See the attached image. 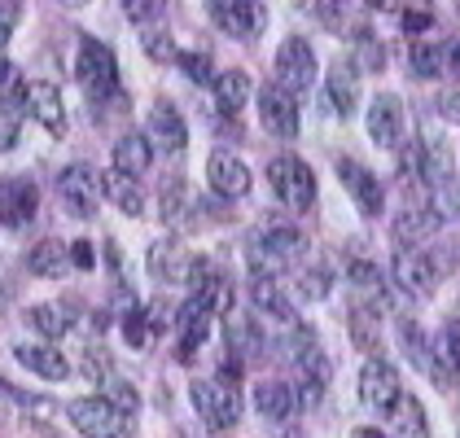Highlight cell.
Instances as JSON below:
<instances>
[{
  "mask_svg": "<svg viewBox=\"0 0 460 438\" xmlns=\"http://www.w3.org/2000/svg\"><path fill=\"white\" fill-rule=\"evenodd\" d=\"M75 74L88 92L93 106H106V101H119V62L110 53V44L84 36L79 39V62H75Z\"/></svg>",
  "mask_w": 460,
  "mask_h": 438,
  "instance_id": "6da1fadb",
  "label": "cell"
},
{
  "mask_svg": "<svg viewBox=\"0 0 460 438\" xmlns=\"http://www.w3.org/2000/svg\"><path fill=\"white\" fill-rule=\"evenodd\" d=\"M303 255H307V237H303V228H294V223H285V219H268V223L250 237V258H254V267L268 272V276Z\"/></svg>",
  "mask_w": 460,
  "mask_h": 438,
  "instance_id": "7a4b0ae2",
  "label": "cell"
},
{
  "mask_svg": "<svg viewBox=\"0 0 460 438\" xmlns=\"http://www.w3.org/2000/svg\"><path fill=\"white\" fill-rule=\"evenodd\" d=\"M268 184H272L277 202L289 206V211H307V206L316 202V176H312V167H307L303 158H294V153H281V158L268 162Z\"/></svg>",
  "mask_w": 460,
  "mask_h": 438,
  "instance_id": "3957f363",
  "label": "cell"
},
{
  "mask_svg": "<svg viewBox=\"0 0 460 438\" xmlns=\"http://www.w3.org/2000/svg\"><path fill=\"white\" fill-rule=\"evenodd\" d=\"M193 407H198V416H202L211 430H228V425H237V416H242L237 386L224 381V377H202V381H193Z\"/></svg>",
  "mask_w": 460,
  "mask_h": 438,
  "instance_id": "277c9868",
  "label": "cell"
},
{
  "mask_svg": "<svg viewBox=\"0 0 460 438\" xmlns=\"http://www.w3.org/2000/svg\"><path fill=\"white\" fill-rule=\"evenodd\" d=\"M66 416H71V425L84 438H123L128 434V421H132L106 395L102 399H71L66 403Z\"/></svg>",
  "mask_w": 460,
  "mask_h": 438,
  "instance_id": "5b68a950",
  "label": "cell"
},
{
  "mask_svg": "<svg viewBox=\"0 0 460 438\" xmlns=\"http://www.w3.org/2000/svg\"><path fill=\"white\" fill-rule=\"evenodd\" d=\"M58 193H62V206L75 219H93L102 206V176L88 167V162H71L62 176H58Z\"/></svg>",
  "mask_w": 460,
  "mask_h": 438,
  "instance_id": "8992f818",
  "label": "cell"
},
{
  "mask_svg": "<svg viewBox=\"0 0 460 438\" xmlns=\"http://www.w3.org/2000/svg\"><path fill=\"white\" fill-rule=\"evenodd\" d=\"M312 79H316V53H312V44L289 36L277 48V88H285L289 97H298L303 88H312Z\"/></svg>",
  "mask_w": 460,
  "mask_h": 438,
  "instance_id": "52a82bcc",
  "label": "cell"
},
{
  "mask_svg": "<svg viewBox=\"0 0 460 438\" xmlns=\"http://www.w3.org/2000/svg\"><path fill=\"white\" fill-rule=\"evenodd\" d=\"M202 258H193V250L180 241V237H167V241H154L149 246V272L163 281V285H189L193 272H198Z\"/></svg>",
  "mask_w": 460,
  "mask_h": 438,
  "instance_id": "ba28073f",
  "label": "cell"
},
{
  "mask_svg": "<svg viewBox=\"0 0 460 438\" xmlns=\"http://www.w3.org/2000/svg\"><path fill=\"white\" fill-rule=\"evenodd\" d=\"M207 13L215 18V27L228 31L233 39H254L268 22V9L250 4V0H215V4H207Z\"/></svg>",
  "mask_w": 460,
  "mask_h": 438,
  "instance_id": "9c48e42d",
  "label": "cell"
},
{
  "mask_svg": "<svg viewBox=\"0 0 460 438\" xmlns=\"http://www.w3.org/2000/svg\"><path fill=\"white\" fill-rule=\"evenodd\" d=\"M40 193L27 176H0V223L4 228H27L36 219Z\"/></svg>",
  "mask_w": 460,
  "mask_h": 438,
  "instance_id": "30bf717a",
  "label": "cell"
},
{
  "mask_svg": "<svg viewBox=\"0 0 460 438\" xmlns=\"http://www.w3.org/2000/svg\"><path fill=\"white\" fill-rule=\"evenodd\" d=\"M394 281H399V290H408L412 298H429V293L438 290V263L425 255V250H403L399 246V255H394Z\"/></svg>",
  "mask_w": 460,
  "mask_h": 438,
  "instance_id": "8fae6325",
  "label": "cell"
},
{
  "mask_svg": "<svg viewBox=\"0 0 460 438\" xmlns=\"http://www.w3.org/2000/svg\"><path fill=\"white\" fill-rule=\"evenodd\" d=\"M149 145L163 149V158H180L189 145V127L180 118V110L172 101H154L149 106Z\"/></svg>",
  "mask_w": 460,
  "mask_h": 438,
  "instance_id": "7c38bea8",
  "label": "cell"
},
{
  "mask_svg": "<svg viewBox=\"0 0 460 438\" xmlns=\"http://www.w3.org/2000/svg\"><path fill=\"white\" fill-rule=\"evenodd\" d=\"M259 118H263V127L272 132V136H281V141H294L298 136V101L277 88V83H268V88H259Z\"/></svg>",
  "mask_w": 460,
  "mask_h": 438,
  "instance_id": "4fadbf2b",
  "label": "cell"
},
{
  "mask_svg": "<svg viewBox=\"0 0 460 438\" xmlns=\"http://www.w3.org/2000/svg\"><path fill=\"white\" fill-rule=\"evenodd\" d=\"M394 399H399V368L390 360H368L359 368V403L386 412Z\"/></svg>",
  "mask_w": 460,
  "mask_h": 438,
  "instance_id": "5bb4252c",
  "label": "cell"
},
{
  "mask_svg": "<svg viewBox=\"0 0 460 438\" xmlns=\"http://www.w3.org/2000/svg\"><path fill=\"white\" fill-rule=\"evenodd\" d=\"M207 180H211V188L219 197L237 202V197L250 193V167L242 158H233L228 149H215L211 158H207Z\"/></svg>",
  "mask_w": 460,
  "mask_h": 438,
  "instance_id": "9a60e30c",
  "label": "cell"
},
{
  "mask_svg": "<svg viewBox=\"0 0 460 438\" xmlns=\"http://www.w3.org/2000/svg\"><path fill=\"white\" fill-rule=\"evenodd\" d=\"M193 302L198 307H207L211 316H228L233 311V281L219 272V267H211L207 258L198 263V272H193Z\"/></svg>",
  "mask_w": 460,
  "mask_h": 438,
  "instance_id": "2e32d148",
  "label": "cell"
},
{
  "mask_svg": "<svg viewBox=\"0 0 460 438\" xmlns=\"http://www.w3.org/2000/svg\"><path fill=\"white\" fill-rule=\"evenodd\" d=\"M403 101L394 97V92H382V97H373V110H368V136H373V145L382 149H394L403 141Z\"/></svg>",
  "mask_w": 460,
  "mask_h": 438,
  "instance_id": "e0dca14e",
  "label": "cell"
},
{
  "mask_svg": "<svg viewBox=\"0 0 460 438\" xmlns=\"http://www.w3.org/2000/svg\"><path fill=\"white\" fill-rule=\"evenodd\" d=\"M338 180L347 184L351 202L364 211V215H382V184H377V176H373L364 162H355V158H338Z\"/></svg>",
  "mask_w": 460,
  "mask_h": 438,
  "instance_id": "ac0fdd59",
  "label": "cell"
},
{
  "mask_svg": "<svg viewBox=\"0 0 460 438\" xmlns=\"http://www.w3.org/2000/svg\"><path fill=\"white\" fill-rule=\"evenodd\" d=\"M27 114L44 123L53 136H62L66 132V106H62V92H58V83H49V79H36V83H27Z\"/></svg>",
  "mask_w": 460,
  "mask_h": 438,
  "instance_id": "d6986e66",
  "label": "cell"
},
{
  "mask_svg": "<svg viewBox=\"0 0 460 438\" xmlns=\"http://www.w3.org/2000/svg\"><path fill=\"white\" fill-rule=\"evenodd\" d=\"M207 328H211V311L207 307H198L193 298L180 307V320H176V333H180V346L176 355L180 360H193V351L207 342Z\"/></svg>",
  "mask_w": 460,
  "mask_h": 438,
  "instance_id": "ffe728a7",
  "label": "cell"
},
{
  "mask_svg": "<svg viewBox=\"0 0 460 438\" xmlns=\"http://www.w3.org/2000/svg\"><path fill=\"white\" fill-rule=\"evenodd\" d=\"M102 193H106L110 202L123 211V215H141L145 211V188L137 176H128V171H119V167H110L106 176H102Z\"/></svg>",
  "mask_w": 460,
  "mask_h": 438,
  "instance_id": "44dd1931",
  "label": "cell"
},
{
  "mask_svg": "<svg viewBox=\"0 0 460 438\" xmlns=\"http://www.w3.org/2000/svg\"><path fill=\"white\" fill-rule=\"evenodd\" d=\"M27 267L44 276V281H62L66 272H71V250L62 246V241H53V237H44L31 246V255H27Z\"/></svg>",
  "mask_w": 460,
  "mask_h": 438,
  "instance_id": "7402d4cb",
  "label": "cell"
},
{
  "mask_svg": "<svg viewBox=\"0 0 460 438\" xmlns=\"http://www.w3.org/2000/svg\"><path fill=\"white\" fill-rule=\"evenodd\" d=\"M13 355H18V364L40 372V377H49V381H62L71 364L62 360V351H53V346H36V342H18L13 346Z\"/></svg>",
  "mask_w": 460,
  "mask_h": 438,
  "instance_id": "603a6c76",
  "label": "cell"
},
{
  "mask_svg": "<svg viewBox=\"0 0 460 438\" xmlns=\"http://www.w3.org/2000/svg\"><path fill=\"white\" fill-rule=\"evenodd\" d=\"M254 403H259L263 421H289L294 407H298V390H294L289 381H263V386L254 390Z\"/></svg>",
  "mask_w": 460,
  "mask_h": 438,
  "instance_id": "cb8c5ba5",
  "label": "cell"
},
{
  "mask_svg": "<svg viewBox=\"0 0 460 438\" xmlns=\"http://www.w3.org/2000/svg\"><path fill=\"white\" fill-rule=\"evenodd\" d=\"M215 83V106H219V114H237V110L246 106V97H250V74L246 71H219L211 79Z\"/></svg>",
  "mask_w": 460,
  "mask_h": 438,
  "instance_id": "d4e9b609",
  "label": "cell"
},
{
  "mask_svg": "<svg viewBox=\"0 0 460 438\" xmlns=\"http://www.w3.org/2000/svg\"><path fill=\"white\" fill-rule=\"evenodd\" d=\"M298 372H303V407H312L329 386V355L320 346H312L307 355H298Z\"/></svg>",
  "mask_w": 460,
  "mask_h": 438,
  "instance_id": "484cf974",
  "label": "cell"
},
{
  "mask_svg": "<svg viewBox=\"0 0 460 438\" xmlns=\"http://www.w3.org/2000/svg\"><path fill=\"white\" fill-rule=\"evenodd\" d=\"M149 162H154V145H149V136H141V132L119 136V145H114V167H119V171L141 176Z\"/></svg>",
  "mask_w": 460,
  "mask_h": 438,
  "instance_id": "4316f807",
  "label": "cell"
},
{
  "mask_svg": "<svg viewBox=\"0 0 460 438\" xmlns=\"http://www.w3.org/2000/svg\"><path fill=\"white\" fill-rule=\"evenodd\" d=\"M386 416H390V425H394V434L399 438H425L429 434V425H425V407L412 399V395H408V399L399 395V399L386 407Z\"/></svg>",
  "mask_w": 460,
  "mask_h": 438,
  "instance_id": "83f0119b",
  "label": "cell"
},
{
  "mask_svg": "<svg viewBox=\"0 0 460 438\" xmlns=\"http://www.w3.org/2000/svg\"><path fill=\"white\" fill-rule=\"evenodd\" d=\"M250 298H254V307H259V311H272L277 320H294V307L285 302L281 285H277V276H268V272H254V281H250Z\"/></svg>",
  "mask_w": 460,
  "mask_h": 438,
  "instance_id": "f1b7e54d",
  "label": "cell"
},
{
  "mask_svg": "<svg viewBox=\"0 0 460 438\" xmlns=\"http://www.w3.org/2000/svg\"><path fill=\"white\" fill-rule=\"evenodd\" d=\"M324 97H329V106L338 110L342 118L355 110V66L351 62H338V66L329 71V88H324Z\"/></svg>",
  "mask_w": 460,
  "mask_h": 438,
  "instance_id": "f546056e",
  "label": "cell"
},
{
  "mask_svg": "<svg viewBox=\"0 0 460 438\" xmlns=\"http://www.w3.org/2000/svg\"><path fill=\"white\" fill-rule=\"evenodd\" d=\"M27 325L44 333V337H62L71 333V307H58V302H44V307H31L27 311Z\"/></svg>",
  "mask_w": 460,
  "mask_h": 438,
  "instance_id": "4dcf8cb0",
  "label": "cell"
},
{
  "mask_svg": "<svg viewBox=\"0 0 460 438\" xmlns=\"http://www.w3.org/2000/svg\"><path fill=\"white\" fill-rule=\"evenodd\" d=\"M443 62H447V53H443V48H429V44H417V48L408 53V71L417 74V79L443 74Z\"/></svg>",
  "mask_w": 460,
  "mask_h": 438,
  "instance_id": "1f68e13d",
  "label": "cell"
},
{
  "mask_svg": "<svg viewBox=\"0 0 460 438\" xmlns=\"http://www.w3.org/2000/svg\"><path fill=\"white\" fill-rule=\"evenodd\" d=\"M13 101L27 106V83H22V74L9 57H0V106H13Z\"/></svg>",
  "mask_w": 460,
  "mask_h": 438,
  "instance_id": "d6a6232c",
  "label": "cell"
},
{
  "mask_svg": "<svg viewBox=\"0 0 460 438\" xmlns=\"http://www.w3.org/2000/svg\"><path fill=\"white\" fill-rule=\"evenodd\" d=\"M106 399L114 403V407H119L123 416H132V412L141 407V395H137V386H132V381H123V377H114V372L106 377Z\"/></svg>",
  "mask_w": 460,
  "mask_h": 438,
  "instance_id": "836d02e7",
  "label": "cell"
},
{
  "mask_svg": "<svg viewBox=\"0 0 460 438\" xmlns=\"http://www.w3.org/2000/svg\"><path fill=\"white\" fill-rule=\"evenodd\" d=\"M149 333H154V325H149V311H141V307H128V316H123V337H128V346L145 351V346H149Z\"/></svg>",
  "mask_w": 460,
  "mask_h": 438,
  "instance_id": "e575fe53",
  "label": "cell"
},
{
  "mask_svg": "<svg viewBox=\"0 0 460 438\" xmlns=\"http://www.w3.org/2000/svg\"><path fill=\"white\" fill-rule=\"evenodd\" d=\"M355 62H359L364 71H382V66H386V57H382V44L368 36L364 27L355 31Z\"/></svg>",
  "mask_w": 460,
  "mask_h": 438,
  "instance_id": "d590c367",
  "label": "cell"
},
{
  "mask_svg": "<svg viewBox=\"0 0 460 438\" xmlns=\"http://www.w3.org/2000/svg\"><path fill=\"white\" fill-rule=\"evenodd\" d=\"M447 360L452 372H460V316L443 325V337H438V364Z\"/></svg>",
  "mask_w": 460,
  "mask_h": 438,
  "instance_id": "8d00e7d4",
  "label": "cell"
},
{
  "mask_svg": "<svg viewBox=\"0 0 460 438\" xmlns=\"http://www.w3.org/2000/svg\"><path fill=\"white\" fill-rule=\"evenodd\" d=\"M176 62L184 66V74H189L193 83H207V79H211V53H207V48H184Z\"/></svg>",
  "mask_w": 460,
  "mask_h": 438,
  "instance_id": "74e56055",
  "label": "cell"
},
{
  "mask_svg": "<svg viewBox=\"0 0 460 438\" xmlns=\"http://www.w3.org/2000/svg\"><path fill=\"white\" fill-rule=\"evenodd\" d=\"M403 351L417 360V368H425L429 377H434V360H429V351H425V333L421 325H403Z\"/></svg>",
  "mask_w": 460,
  "mask_h": 438,
  "instance_id": "f35d334b",
  "label": "cell"
},
{
  "mask_svg": "<svg viewBox=\"0 0 460 438\" xmlns=\"http://www.w3.org/2000/svg\"><path fill=\"white\" fill-rule=\"evenodd\" d=\"M141 44H145V53H149L154 62H176V57H180L176 44H172V36H167V31H158V27H149Z\"/></svg>",
  "mask_w": 460,
  "mask_h": 438,
  "instance_id": "ab89813d",
  "label": "cell"
},
{
  "mask_svg": "<svg viewBox=\"0 0 460 438\" xmlns=\"http://www.w3.org/2000/svg\"><path fill=\"white\" fill-rule=\"evenodd\" d=\"M399 22H403V31H429L434 27V9L429 4H403Z\"/></svg>",
  "mask_w": 460,
  "mask_h": 438,
  "instance_id": "60d3db41",
  "label": "cell"
},
{
  "mask_svg": "<svg viewBox=\"0 0 460 438\" xmlns=\"http://www.w3.org/2000/svg\"><path fill=\"white\" fill-rule=\"evenodd\" d=\"M18 132H22V123H18V110H13V106H0V153L18 145Z\"/></svg>",
  "mask_w": 460,
  "mask_h": 438,
  "instance_id": "b9f144b4",
  "label": "cell"
},
{
  "mask_svg": "<svg viewBox=\"0 0 460 438\" xmlns=\"http://www.w3.org/2000/svg\"><path fill=\"white\" fill-rule=\"evenodd\" d=\"M347 272H351V281L355 285H364V290H382V276H377V267H373V263H364V258H351V263H347Z\"/></svg>",
  "mask_w": 460,
  "mask_h": 438,
  "instance_id": "7bdbcfd3",
  "label": "cell"
},
{
  "mask_svg": "<svg viewBox=\"0 0 460 438\" xmlns=\"http://www.w3.org/2000/svg\"><path fill=\"white\" fill-rule=\"evenodd\" d=\"M123 13H128L132 22H149V18H163V4H158V0H128Z\"/></svg>",
  "mask_w": 460,
  "mask_h": 438,
  "instance_id": "ee69618b",
  "label": "cell"
},
{
  "mask_svg": "<svg viewBox=\"0 0 460 438\" xmlns=\"http://www.w3.org/2000/svg\"><path fill=\"white\" fill-rule=\"evenodd\" d=\"M298 293H303V298H324V293H329V276H324V272H303V276H298Z\"/></svg>",
  "mask_w": 460,
  "mask_h": 438,
  "instance_id": "f6af8a7d",
  "label": "cell"
},
{
  "mask_svg": "<svg viewBox=\"0 0 460 438\" xmlns=\"http://www.w3.org/2000/svg\"><path fill=\"white\" fill-rule=\"evenodd\" d=\"M93 263H97L93 241H88V237H79V241L71 246V267H79V272H93Z\"/></svg>",
  "mask_w": 460,
  "mask_h": 438,
  "instance_id": "bcb514c9",
  "label": "cell"
},
{
  "mask_svg": "<svg viewBox=\"0 0 460 438\" xmlns=\"http://www.w3.org/2000/svg\"><path fill=\"white\" fill-rule=\"evenodd\" d=\"M18 18H22V4H0V53H4V44L13 36Z\"/></svg>",
  "mask_w": 460,
  "mask_h": 438,
  "instance_id": "7dc6e473",
  "label": "cell"
},
{
  "mask_svg": "<svg viewBox=\"0 0 460 438\" xmlns=\"http://www.w3.org/2000/svg\"><path fill=\"white\" fill-rule=\"evenodd\" d=\"M163 215H167L172 228H180V215H184V188H180V184H172V193H167V202H163Z\"/></svg>",
  "mask_w": 460,
  "mask_h": 438,
  "instance_id": "c3c4849f",
  "label": "cell"
},
{
  "mask_svg": "<svg viewBox=\"0 0 460 438\" xmlns=\"http://www.w3.org/2000/svg\"><path fill=\"white\" fill-rule=\"evenodd\" d=\"M447 66H452V71L460 74V39H456V44H452V53H447Z\"/></svg>",
  "mask_w": 460,
  "mask_h": 438,
  "instance_id": "681fc988",
  "label": "cell"
},
{
  "mask_svg": "<svg viewBox=\"0 0 460 438\" xmlns=\"http://www.w3.org/2000/svg\"><path fill=\"white\" fill-rule=\"evenodd\" d=\"M351 438H390V434H382V430H355Z\"/></svg>",
  "mask_w": 460,
  "mask_h": 438,
  "instance_id": "f907efd6",
  "label": "cell"
},
{
  "mask_svg": "<svg viewBox=\"0 0 460 438\" xmlns=\"http://www.w3.org/2000/svg\"><path fill=\"white\" fill-rule=\"evenodd\" d=\"M285 438H294V434H285Z\"/></svg>",
  "mask_w": 460,
  "mask_h": 438,
  "instance_id": "816d5d0a",
  "label": "cell"
}]
</instances>
